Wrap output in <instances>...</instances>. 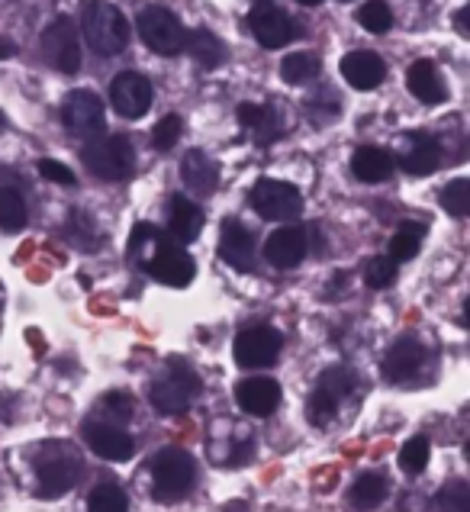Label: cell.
I'll return each instance as SVG.
<instances>
[{
	"instance_id": "1",
	"label": "cell",
	"mask_w": 470,
	"mask_h": 512,
	"mask_svg": "<svg viewBox=\"0 0 470 512\" xmlns=\"http://www.w3.org/2000/svg\"><path fill=\"white\" fill-rule=\"evenodd\" d=\"M129 255L132 261H139L155 281L168 287H184L190 284V277H194V258H190L168 232L155 229L152 223H139L132 229Z\"/></svg>"
},
{
	"instance_id": "2",
	"label": "cell",
	"mask_w": 470,
	"mask_h": 512,
	"mask_svg": "<svg viewBox=\"0 0 470 512\" xmlns=\"http://www.w3.org/2000/svg\"><path fill=\"white\" fill-rule=\"evenodd\" d=\"M81 33L97 55H120L129 42V23L107 0H87L81 10Z\"/></svg>"
},
{
	"instance_id": "3",
	"label": "cell",
	"mask_w": 470,
	"mask_h": 512,
	"mask_svg": "<svg viewBox=\"0 0 470 512\" xmlns=\"http://www.w3.org/2000/svg\"><path fill=\"white\" fill-rule=\"evenodd\" d=\"M81 162L100 181H126L136 171V152L126 136H97L81 149Z\"/></svg>"
},
{
	"instance_id": "4",
	"label": "cell",
	"mask_w": 470,
	"mask_h": 512,
	"mask_svg": "<svg viewBox=\"0 0 470 512\" xmlns=\"http://www.w3.org/2000/svg\"><path fill=\"white\" fill-rule=\"evenodd\" d=\"M197 477L194 458L181 448H168L152 461V490L158 503H178L190 493Z\"/></svg>"
},
{
	"instance_id": "5",
	"label": "cell",
	"mask_w": 470,
	"mask_h": 512,
	"mask_svg": "<svg viewBox=\"0 0 470 512\" xmlns=\"http://www.w3.org/2000/svg\"><path fill=\"white\" fill-rule=\"evenodd\" d=\"M200 393H203L200 377L190 371L187 364L171 361L168 374L152 384V406L158 409V413L174 416V413H184V409L194 403Z\"/></svg>"
},
{
	"instance_id": "6",
	"label": "cell",
	"mask_w": 470,
	"mask_h": 512,
	"mask_svg": "<svg viewBox=\"0 0 470 512\" xmlns=\"http://www.w3.org/2000/svg\"><path fill=\"white\" fill-rule=\"evenodd\" d=\"M248 203L261 219H271V223H284V219H297L303 213V197L300 190L287 184V181H274L264 178L252 187Z\"/></svg>"
},
{
	"instance_id": "7",
	"label": "cell",
	"mask_w": 470,
	"mask_h": 512,
	"mask_svg": "<svg viewBox=\"0 0 470 512\" xmlns=\"http://www.w3.org/2000/svg\"><path fill=\"white\" fill-rule=\"evenodd\" d=\"M139 36L142 42L158 55H178L184 52V39H187V29L184 23L174 17L171 10L165 7H149L139 13Z\"/></svg>"
},
{
	"instance_id": "8",
	"label": "cell",
	"mask_w": 470,
	"mask_h": 512,
	"mask_svg": "<svg viewBox=\"0 0 470 512\" xmlns=\"http://www.w3.org/2000/svg\"><path fill=\"white\" fill-rule=\"evenodd\" d=\"M62 120H65V129H68L71 136L97 139V136H104L107 107H104V100H100L94 91H71L65 97Z\"/></svg>"
},
{
	"instance_id": "9",
	"label": "cell",
	"mask_w": 470,
	"mask_h": 512,
	"mask_svg": "<svg viewBox=\"0 0 470 512\" xmlns=\"http://www.w3.org/2000/svg\"><path fill=\"white\" fill-rule=\"evenodd\" d=\"M42 52H46V62L65 75H75L81 68V36L78 26L68 17H58L46 26L42 33Z\"/></svg>"
},
{
	"instance_id": "10",
	"label": "cell",
	"mask_w": 470,
	"mask_h": 512,
	"mask_svg": "<svg viewBox=\"0 0 470 512\" xmlns=\"http://www.w3.org/2000/svg\"><path fill=\"white\" fill-rule=\"evenodd\" d=\"M110 104L113 110L126 116V120H142L152 107V84L139 71H123L116 75L113 87H110Z\"/></svg>"
},
{
	"instance_id": "11",
	"label": "cell",
	"mask_w": 470,
	"mask_h": 512,
	"mask_svg": "<svg viewBox=\"0 0 470 512\" xmlns=\"http://www.w3.org/2000/svg\"><path fill=\"white\" fill-rule=\"evenodd\" d=\"M232 351L242 368H268V364H274L277 355H281V335L271 326H252L239 332Z\"/></svg>"
},
{
	"instance_id": "12",
	"label": "cell",
	"mask_w": 470,
	"mask_h": 512,
	"mask_svg": "<svg viewBox=\"0 0 470 512\" xmlns=\"http://www.w3.org/2000/svg\"><path fill=\"white\" fill-rule=\"evenodd\" d=\"M248 26H252V33L261 46H268V49H284L290 39H297V23H293L284 10H277L271 4L255 7L252 17H248Z\"/></svg>"
},
{
	"instance_id": "13",
	"label": "cell",
	"mask_w": 470,
	"mask_h": 512,
	"mask_svg": "<svg viewBox=\"0 0 470 512\" xmlns=\"http://www.w3.org/2000/svg\"><path fill=\"white\" fill-rule=\"evenodd\" d=\"M264 258H268V265L281 271L297 268L306 258V232L300 226H281L271 232V239L264 242Z\"/></svg>"
},
{
	"instance_id": "14",
	"label": "cell",
	"mask_w": 470,
	"mask_h": 512,
	"mask_svg": "<svg viewBox=\"0 0 470 512\" xmlns=\"http://www.w3.org/2000/svg\"><path fill=\"white\" fill-rule=\"evenodd\" d=\"M84 438L94 455H100L104 461H126L136 451L132 435H126L120 426H110V422H91V426H84Z\"/></svg>"
},
{
	"instance_id": "15",
	"label": "cell",
	"mask_w": 470,
	"mask_h": 512,
	"mask_svg": "<svg viewBox=\"0 0 470 512\" xmlns=\"http://www.w3.org/2000/svg\"><path fill=\"white\" fill-rule=\"evenodd\" d=\"M235 400H239V406L248 416L264 419L274 413L277 403H281V387H277V380H271V377H248L235 387Z\"/></svg>"
},
{
	"instance_id": "16",
	"label": "cell",
	"mask_w": 470,
	"mask_h": 512,
	"mask_svg": "<svg viewBox=\"0 0 470 512\" xmlns=\"http://www.w3.org/2000/svg\"><path fill=\"white\" fill-rule=\"evenodd\" d=\"M342 78L355 87V91H374V87L384 84L387 78V65L384 58L374 55V52H348L342 58Z\"/></svg>"
},
{
	"instance_id": "17",
	"label": "cell",
	"mask_w": 470,
	"mask_h": 512,
	"mask_svg": "<svg viewBox=\"0 0 470 512\" xmlns=\"http://www.w3.org/2000/svg\"><path fill=\"white\" fill-rule=\"evenodd\" d=\"M36 474H39L42 496H62L78 484L81 467H78V458H71V455H46L39 461Z\"/></svg>"
},
{
	"instance_id": "18",
	"label": "cell",
	"mask_w": 470,
	"mask_h": 512,
	"mask_svg": "<svg viewBox=\"0 0 470 512\" xmlns=\"http://www.w3.org/2000/svg\"><path fill=\"white\" fill-rule=\"evenodd\" d=\"M219 255H223L226 265H232V268L252 271L255 268V236L242 223L226 219V223H223V242H219Z\"/></svg>"
},
{
	"instance_id": "19",
	"label": "cell",
	"mask_w": 470,
	"mask_h": 512,
	"mask_svg": "<svg viewBox=\"0 0 470 512\" xmlns=\"http://www.w3.org/2000/svg\"><path fill=\"white\" fill-rule=\"evenodd\" d=\"M181 178L187 184L190 194L197 197H210L216 184H219V165L213 162V158L207 152L200 149H190L184 158H181Z\"/></svg>"
},
{
	"instance_id": "20",
	"label": "cell",
	"mask_w": 470,
	"mask_h": 512,
	"mask_svg": "<svg viewBox=\"0 0 470 512\" xmlns=\"http://www.w3.org/2000/svg\"><path fill=\"white\" fill-rule=\"evenodd\" d=\"M422 361H425V348L419 342H413V339H403V342H396L387 351L384 377L393 380V384H406V380H413L419 374Z\"/></svg>"
},
{
	"instance_id": "21",
	"label": "cell",
	"mask_w": 470,
	"mask_h": 512,
	"mask_svg": "<svg viewBox=\"0 0 470 512\" xmlns=\"http://www.w3.org/2000/svg\"><path fill=\"white\" fill-rule=\"evenodd\" d=\"M168 236L178 242V245H187L200 236L203 229V213L194 200H187L184 194H178L171 200V219H168Z\"/></svg>"
},
{
	"instance_id": "22",
	"label": "cell",
	"mask_w": 470,
	"mask_h": 512,
	"mask_svg": "<svg viewBox=\"0 0 470 512\" xmlns=\"http://www.w3.org/2000/svg\"><path fill=\"white\" fill-rule=\"evenodd\" d=\"M351 171H355V178L364 184H380L390 178L393 155L387 149H377V145H361L355 158H351Z\"/></svg>"
},
{
	"instance_id": "23",
	"label": "cell",
	"mask_w": 470,
	"mask_h": 512,
	"mask_svg": "<svg viewBox=\"0 0 470 512\" xmlns=\"http://www.w3.org/2000/svg\"><path fill=\"white\" fill-rule=\"evenodd\" d=\"M406 84H409V94H413L416 100H422V104H442L445 100V84L442 78H438V71L432 62H413L406 71Z\"/></svg>"
},
{
	"instance_id": "24",
	"label": "cell",
	"mask_w": 470,
	"mask_h": 512,
	"mask_svg": "<svg viewBox=\"0 0 470 512\" xmlns=\"http://www.w3.org/2000/svg\"><path fill=\"white\" fill-rule=\"evenodd\" d=\"M400 165L406 174H432L442 165V145L432 136H413L409 139V149L400 155Z\"/></svg>"
},
{
	"instance_id": "25",
	"label": "cell",
	"mask_w": 470,
	"mask_h": 512,
	"mask_svg": "<svg viewBox=\"0 0 470 512\" xmlns=\"http://www.w3.org/2000/svg\"><path fill=\"white\" fill-rule=\"evenodd\" d=\"M184 49L194 55V62L200 68H207V71H213L226 62V46L210 33V29H194V33H187Z\"/></svg>"
},
{
	"instance_id": "26",
	"label": "cell",
	"mask_w": 470,
	"mask_h": 512,
	"mask_svg": "<svg viewBox=\"0 0 470 512\" xmlns=\"http://www.w3.org/2000/svg\"><path fill=\"white\" fill-rule=\"evenodd\" d=\"M239 123L245 129H252L258 142H274L277 139V116H274V107L268 104H242L239 107Z\"/></svg>"
},
{
	"instance_id": "27",
	"label": "cell",
	"mask_w": 470,
	"mask_h": 512,
	"mask_svg": "<svg viewBox=\"0 0 470 512\" xmlns=\"http://www.w3.org/2000/svg\"><path fill=\"white\" fill-rule=\"evenodd\" d=\"M351 506L367 512V509H377L380 503L387 500V480L377 477V474H364L355 480V487H351Z\"/></svg>"
},
{
	"instance_id": "28",
	"label": "cell",
	"mask_w": 470,
	"mask_h": 512,
	"mask_svg": "<svg viewBox=\"0 0 470 512\" xmlns=\"http://www.w3.org/2000/svg\"><path fill=\"white\" fill-rule=\"evenodd\" d=\"M422 226L419 223H403L400 229L393 232L390 239V248H387V258L393 261V265H400V261H409L422 245Z\"/></svg>"
},
{
	"instance_id": "29",
	"label": "cell",
	"mask_w": 470,
	"mask_h": 512,
	"mask_svg": "<svg viewBox=\"0 0 470 512\" xmlns=\"http://www.w3.org/2000/svg\"><path fill=\"white\" fill-rule=\"evenodd\" d=\"M319 68H322V62L313 52H293L281 62V78L287 84H306L319 75Z\"/></svg>"
},
{
	"instance_id": "30",
	"label": "cell",
	"mask_w": 470,
	"mask_h": 512,
	"mask_svg": "<svg viewBox=\"0 0 470 512\" xmlns=\"http://www.w3.org/2000/svg\"><path fill=\"white\" fill-rule=\"evenodd\" d=\"M29 219L26 200L13 187H0V226L4 229H23Z\"/></svg>"
},
{
	"instance_id": "31",
	"label": "cell",
	"mask_w": 470,
	"mask_h": 512,
	"mask_svg": "<svg viewBox=\"0 0 470 512\" xmlns=\"http://www.w3.org/2000/svg\"><path fill=\"white\" fill-rule=\"evenodd\" d=\"M100 413L107 416L110 426H123V422H129L132 413H136V403H132L129 393L113 390V393H107L104 400H100Z\"/></svg>"
},
{
	"instance_id": "32",
	"label": "cell",
	"mask_w": 470,
	"mask_h": 512,
	"mask_svg": "<svg viewBox=\"0 0 470 512\" xmlns=\"http://www.w3.org/2000/svg\"><path fill=\"white\" fill-rule=\"evenodd\" d=\"M126 493L116 484H100L91 490V503H87V512H126Z\"/></svg>"
},
{
	"instance_id": "33",
	"label": "cell",
	"mask_w": 470,
	"mask_h": 512,
	"mask_svg": "<svg viewBox=\"0 0 470 512\" xmlns=\"http://www.w3.org/2000/svg\"><path fill=\"white\" fill-rule=\"evenodd\" d=\"M358 23L367 29V33H387L393 23V13L387 7V0H367V4L358 10Z\"/></svg>"
},
{
	"instance_id": "34",
	"label": "cell",
	"mask_w": 470,
	"mask_h": 512,
	"mask_svg": "<svg viewBox=\"0 0 470 512\" xmlns=\"http://www.w3.org/2000/svg\"><path fill=\"white\" fill-rule=\"evenodd\" d=\"M435 506L438 512H470V487L464 480H451L448 487L438 490Z\"/></svg>"
},
{
	"instance_id": "35",
	"label": "cell",
	"mask_w": 470,
	"mask_h": 512,
	"mask_svg": "<svg viewBox=\"0 0 470 512\" xmlns=\"http://www.w3.org/2000/svg\"><path fill=\"white\" fill-rule=\"evenodd\" d=\"M351 387H355V374H351L348 368H329V371H322L316 390L329 393L332 400H342L351 393Z\"/></svg>"
},
{
	"instance_id": "36",
	"label": "cell",
	"mask_w": 470,
	"mask_h": 512,
	"mask_svg": "<svg viewBox=\"0 0 470 512\" xmlns=\"http://www.w3.org/2000/svg\"><path fill=\"white\" fill-rule=\"evenodd\" d=\"M400 464L406 474H422L425 464H429V438H409L400 451Z\"/></svg>"
},
{
	"instance_id": "37",
	"label": "cell",
	"mask_w": 470,
	"mask_h": 512,
	"mask_svg": "<svg viewBox=\"0 0 470 512\" xmlns=\"http://www.w3.org/2000/svg\"><path fill=\"white\" fill-rule=\"evenodd\" d=\"M396 281V265L387 258V255H380V258H371L364 265V284L367 287H374V290H384Z\"/></svg>"
},
{
	"instance_id": "38",
	"label": "cell",
	"mask_w": 470,
	"mask_h": 512,
	"mask_svg": "<svg viewBox=\"0 0 470 512\" xmlns=\"http://www.w3.org/2000/svg\"><path fill=\"white\" fill-rule=\"evenodd\" d=\"M442 203L451 216H467L470 213V181L467 178H458L445 187L442 194Z\"/></svg>"
},
{
	"instance_id": "39",
	"label": "cell",
	"mask_w": 470,
	"mask_h": 512,
	"mask_svg": "<svg viewBox=\"0 0 470 512\" xmlns=\"http://www.w3.org/2000/svg\"><path fill=\"white\" fill-rule=\"evenodd\" d=\"M335 409H339V400H332L329 393H322V390H316L310 403H306V413H310L313 426H329L335 419Z\"/></svg>"
},
{
	"instance_id": "40",
	"label": "cell",
	"mask_w": 470,
	"mask_h": 512,
	"mask_svg": "<svg viewBox=\"0 0 470 512\" xmlns=\"http://www.w3.org/2000/svg\"><path fill=\"white\" fill-rule=\"evenodd\" d=\"M181 129H184V123H181V116H165L158 126H155V133H152V142L158 145V149H171V145H178V139H181Z\"/></svg>"
},
{
	"instance_id": "41",
	"label": "cell",
	"mask_w": 470,
	"mask_h": 512,
	"mask_svg": "<svg viewBox=\"0 0 470 512\" xmlns=\"http://www.w3.org/2000/svg\"><path fill=\"white\" fill-rule=\"evenodd\" d=\"M39 174L46 181H52V184H62V187H71L75 184V174H71V168H65L62 162H39Z\"/></svg>"
},
{
	"instance_id": "42",
	"label": "cell",
	"mask_w": 470,
	"mask_h": 512,
	"mask_svg": "<svg viewBox=\"0 0 470 512\" xmlns=\"http://www.w3.org/2000/svg\"><path fill=\"white\" fill-rule=\"evenodd\" d=\"M467 23H470V7H461V10H458V17H454V26H458V33H461V36H470V26H467Z\"/></svg>"
},
{
	"instance_id": "43",
	"label": "cell",
	"mask_w": 470,
	"mask_h": 512,
	"mask_svg": "<svg viewBox=\"0 0 470 512\" xmlns=\"http://www.w3.org/2000/svg\"><path fill=\"white\" fill-rule=\"evenodd\" d=\"M7 55H13V46L7 39H0V58H7Z\"/></svg>"
},
{
	"instance_id": "44",
	"label": "cell",
	"mask_w": 470,
	"mask_h": 512,
	"mask_svg": "<svg viewBox=\"0 0 470 512\" xmlns=\"http://www.w3.org/2000/svg\"><path fill=\"white\" fill-rule=\"evenodd\" d=\"M300 4H303V7H319L322 0H300Z\"/></svg>"
},
{
	"instance_id": "45",
	"label": "cell",
	"mask_w": 470,
	"mask_h": 512,
	"mask_svg": "<svg viewBox=\"0 0 470 512\" xmlns=\"http://www.w3.org/2000/svg\"><path fill=\"white\" fill-rule=\"evenodd\" d=\"M0 126H4V113H0Z\"/></svg>"
}]
</instances>
